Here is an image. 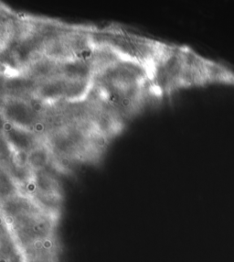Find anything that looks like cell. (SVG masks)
<instances>
[{
    "label": "cell",
    "mask_w": 234,
    "mask_h": 262,
    "mask_svg": "<svg viewBox=\"0 0 234 262\" xmlns=\"http://www.w3.org/2000/svg\"><path fill=\"white\" fill-rule=\"evenodd\" d=\"M1 119L14 127L43 136V112L34 100L1 96Z\"/></svg>",
    "instance_id": "cell-5"
},
{
    "label": "cell",
    "mask_w": 234,
    "mask_h": 262,
    "mask_svg": "<svg viewBox=\"0 0 234 262\" xmlns=\"http://www.w3.org/2000/svg\"><path fill=\"white\" fill-rule=\"evenodd\" d=\"M91 95L112 107L126 121L138 115L151 101L159 98L154 88L151 73L143 66L124 59L96 71Z\"/></svg>",
    "instance_id": "cell-1"
},
{
    "label": "cell",
    "mask_w": 234,
    "mask_h": 262,
    "mask_svg": "<svg viewBox=\"0 0 234 262\" xmlns=\"http://www.w3.org/2000/svg\"><path fill=\"white\" fill-rule=\"evenodd\" d=\"M1 134V141H3L9 149L17 151L31 152L32 149L45 142L43 136L32 131L14 127L7 123H3Z\"/></svg>",
    "instance_id": "cell-7"
},
{
    "label": "cell",
    "mask_w": 234,
    "mask_h": 262,
    "mask_svg": "<svg viewBox=\"0 0 234 262\" xmlns=\"http://www.w3.org/2000/svg\"><path fill=\"white\" fill-rule=\"evenodd\" d=\"M153 84L159 98L189 88H234V69L188 46L175 45L173 51L156 66Z\"/></svg>",
    "instance_id": "cell-2"
},
{
    "label": "cell",
    "mask_w": 234,
    "mask_h": 262,
    "mask_svg": "<svg viewBox=\"0 0 234 262\" xmlns=\"http://www.w3.org/2000/svg\"><path fill=\"white\" fill-rule=\"evenodd\" d=\"M1 262H27L21 248L13 236L4 227L1 226L0 238Z\"/></svg>",
    "instance_id": "cell-8"
},
{
    "label": "cell",
    "mask_w": 234,
    "mask_h": 262,
    "mask_svg": "<svg viewBox=\"0 0 234 262\" xmlns=\"http://www.w3.org/2000/svg\"><path fill=\"white\" fill-rule=\"evenodd\" d=\"M96 43L111 49L126 61L147 68L152 74L156 66L173 51L175 44L149 39L124 30L121 27H92Z\"/></svg>",
    "instance_id": "cell-4"
},
{
    "label": "cell",
    "mask_w": 234,
    "mask_h": 262,
    "mask_svg": "<svg viewBox=\"0 0 234 262\" xmlns=\"http://www.w3.org/2000/svg\"><path fill=\"white\" fill-rule=\"evenodd\" d=\"M56 171L45 170L34 172L33 178L21 193L31 197L40 206L61 214L62 189Z\"/></svg>",
    "instance_id": "cell-6"
},
{
    "label": "cell",
    "mask_w": 234,
    "mask_h": 262,
    "mask_svg": "<svg viewBox=\"0 0 234 262\" xmlns=\"http://www.w3.org/2000/svg\"><path fill=\"white\" fill-rule=\"evenodd\" d=\"M60 216L21 192L1 198V226L20 248L33 241L58 236Z\"/></svg>",
    "instance_id": "cell-3"
}]
</instances>
